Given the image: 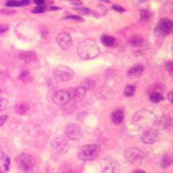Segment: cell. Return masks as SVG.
Instances as JSON below:
<instances>
[{
    "label": "cell",
    "instance_id": "18",
    "mask_svg": "<svg viewBox=\"0 0 173 173\" xmlns=\"http://www.w3.org/2000/svg\"><path fill=\"white\" fill-rule=\"evenodd\" d=\"M128 43L129 44L131 45L132 47L138 48V47L142 46V44L144 43V39H143L141 36H138V35H135V36H133L130 37Z\"/></svg>",
    "mask_w": 173,
    "mask_h": 173
},
{
    "label": "cell",
    "instance_id": "3",
    "mask_svg": "<svg viewBox=\"0 0 173 173\" xmlns=\"http://www.w3.org/2000/svg\"><path fill=\"white\" fill-rule=\"evenodd\" d=\"M101 153V147L97 145H86L78 151V157L81 161H91Z\"/></svg>",
    "mask_w": 173,
    "mask_h": 173
},
{
    "label": "cell",
    "instance_id": "4",
    "mask_svg": "<svg viewBox=\"0 0 173 173\" xmlns=\"http://www.w3.org/2000/svg\"><path fill=\"white\" fill-rule=\"evenodd\" d=\"M54 76L56 80L61 83H66L72 80L75 76V72L72 69L67 66L61 65L54 70Z\"/></svg>",
    "mask_w": 173,
    "mask_h": 173
},
{
    "label": "cell",
    "instance_id": "38",
    "mask_svg": "<svg viewBox=\"0 0 173 173\" xmlns=\"http://www.w3.org/2000/svg\"><path fill=\"white\" fill-rule=\"evenodd\" d=\"M113 8L115 10V11H120V12H123L125 11V9L122 8L121 6H120V5H113Z\"/></svg>",
    "mask_w": 173,
    "mask_h": 173
},
{
    "label": "cell",
    "instance_id": "14",
    "mask_svg": "<svg viewBox=\"0 0 173 173\" xmlns=\"http://www.w3.org/2000/svg\"><path fill=\"white\" fill-rule=\"evenodd\" d=\"M70 97V100H82L86 95V89L82 86H79L76 88H73L67 90Z\"/></svg>",
    "mask_w": 173,
    "mask_h": 173
},
{
    "label": "cell",
    "instance_id": "7",
    "mask_svg": "<svg viewBox=\"0 0 173 173\" xmlns=\"http://www.w3.org/2000/svg\"><path fill=\"white\" fill-rule=\"evenodd\" d=\"M101 170L102 173H121V165L119 162L112 157H105L101 160Z\"/></svg>",
    "mask_w": 173,
    "mask_h": 173
},
{
    "label": "cell",
    "instance_id": "6",
    "mask_svg": "<svg viewBox=\"0 0 173 173\" xmlns=\"http://www.w3.org/2000/svg\"><path fill=\"white\" fill-rule=\"evenodd\" d=\"M16 165L23 171H30L34 168L36 160L28 153H22L16 158Z\"/></svg>",
    "mask_w": 173,
    "mask_h": 173
},
{
    "label": "cell",
    "instance_id": "42",
    "mask_svg": "<svg viewBox=\"0 0 173 173\" xmlns=\"http://www.w3.org/2000/svg\"><path fill=\"white\" fill-rule=\"evenodd\" d=\"M172 95H173V93L172 92H170L169 93H168V100H169L171 102H172Z\"/></svg>",
    "mask_w": 173,
    "mask_h": 173
},
{
    "label": "cell",
    "instance_id": "8",
    "mask_svg": "<svg viewBox=\"0 0 173 173\" xmlns=\"http://www.w3.org/2000/svg\"><path fill=\"white\" fill-rule=\"evenodd\" d=\"M64 135L69 140H77L82 136V129L77 124L69 123L65 126Z\"/></svg>",
    "mask_w": 173,
    "mask_h": 173
},
{
    "label": "cell",
    "instance_id": "24",
    "mask_svg": "<svg viewBox=\"0 0 173 173\" xmlns=\"http://www.w3.org/2000/svg\"><path fill=\"white\" fill-rule=\"evenodd\" d=\"M135 92V86L134 85H128L125 87V90H124V94L126 97L133 96Z\"/></svg>",
    "mask_w": 173,
    "mask_h": 173
},
{
    "label": "cell",
    "instance_id": "33",
    "mask_svg": "<svg viewBox=\"0 0 173 173\" xmlns=\"http://www.w3.org/2000/svg\"><path fill=\"white\" fill-rule=\"evenodd\" d=\"M10 157L8 156H5L4 157V166L5 171H9L10 169Z\"/></svg>",
    "mask_w": 173,
    "mask_h": 173
},
{
    "label": "cell",
    "instance_id": "20",
    "mask_svg": "<svg viewBox=\"0 0 173 173\" xmlns=\"http://www.w3.org/2000/svg\"><path fill=\"white\" fill-rule=\"evenodd\" d=\"M15 112L19 115H24L25 113H27L29 110H30V106L27 103H19L15 107Z\"/></svg>",
    "mask_w": 173,
    "mask_h": 173
},
{
    "label": "cell",
    "instance_id": "12",
    "mask_svg": "<svg viewBox=\"0 0 173 173\" xmlns=\"http://www.w3.org/2000/svg\"><path fill=\"white\" fill-rule=\"evenodd\" d=\"M57 42L59 47L62 49H68L73 44L72 37L69 33L67 32L60 33L57 37Z\"/></svg>",
    "mask_w": 173,
    "mask_h": 173
},
{
    "label": "cell",
    "instance_id": "45",
    "mask_svg": "<svg viewBox=\"0 0 173 173\" xmlns=\"http://www.w3.org/2000/svg\"><path fill=\"white\" fill-rule=\"evenodd\" d=\"M0 92H1V89H0Z\"/></svg>",
    "mask_w": 173,
    "mask_h": 173
},
{
    "label": "cell",
    "instance_id": "26",
    "mask_svg": "<svg viewBox=\"0 0 173 173\" xmlns=\"http://www.w3.org/2000/svg\"><path fill=\"white\" fill-rule=\"evenodd\" d=\"M152 16V13L148 10H141L140 11V18L141 20L147 21L149 20Z\"/></svg>",
    "mask_w": 173,
    "mask_h": 173
},
{
    "label": "cell",
    "instance_id": "31",
    "mask_svg": "<svg viewBox=\"0 0 173 173\" xmlns=\"http://www.w3.org/2000/svg\"><path fill=\"white\" fill-rule=\"evenodd\" d=\"M165 69L168 71L169 73H172L173 71V62L172 61H168V62H166L165 65Z\"/></svg>",
    "mask_w": 173,
    "mask_h": 173
},
{
    "label": "cell",
    "instance_id": "2",
    "mask_svg": "<svg viewBox=\"0 0 173 173\" xmlns=\"http://www.w3.org/2000/svg\"><path fill=\"white\" fill-rule=\"evenodd\" d=\"M132 121L140 128H151L157 123V117L149 110L142 109L134 113Z\"/></svg>",
    "mask_w": 173,
    "mask_h": 173
},
{
    "label": "cell",
    "instance_id": "37",
    "mask_svg": "<svg viewBox=\"0 0 173 173\" xmlns=\"http://www.w3.org/2000/svg\"><path fill=\"white\" fill-rule=\"evenodd\" d=\"M66 18L68 19H73V20H76V21H83V18H81L80 16H66Z\"/></svg>",
    "mask_w": 173,
    "mask_h": 173
},
{
    "label": "cell",
    "instance_id": "11",
    "mask_svg": "<svg viewBox=\"0 0 173 173\" xmlns=\"http://www.w3.org/2000/svg\"><path fill=\"white\" fill-rule=\"evenodd\" d=\"M52 100L53 102L56 105H58V106H64L71 101L69 95V93L67 90L57 91L53 94Z\"/></svg>",
    "mask_w": 173,
    "mask_h": 173
},
{
    "label": "cell",
    "instance_id": "9",
    "mask_svg": "<svg viewBox=\"0 0 173 173\" xmlns=\"http://www.w3.org/2000/svg\"><path fill=\"white\" fill-rule=\"evenodd\" d=\"M51 146L56 152L59 153H66L69 149L68 141L64 137L57 136L51 140Z\"/></svg>",
    "mask_w": 173,
    "mask_h": 173
},
{
    "label": "cell",
    "instance_id": "25",
    "mask_svg": "<svg viewBox=\"0 0 173 173\" xmlns=\"http://www.w3.org/2000/svg\"><path fill=\"white\" fill-rule=\"evenodd\" d=\"M171 162H172L171 156V155H168V154L165 155V156L163 157V159H162V163H161L163 168H166V167H168V166L171 164Z\"/></svg>",
    "mask_w": 173,
    "mask_h": 173
},
{
    "label": "cell",
    "instance_id": "40",
    "mask_svg": "<svg viewBox=\"0 0 173 173\" xmlns=\"http://www.w3.org/2000/svg\"><path fill=\"white\" fill-rule=\"evenodd\" d=\"M19 2H20L21 5H26L30 3V0H21Z\"/></svg>",
    "mask_w": 173,
    "mask_h": 173
},
{
    "label": "cell",
    "instance_id": "39",
    "mask_svg": "<svg viewBox=\"0 0 173 173\" xmlns=\"http://www.w3.org/2000/svg\"><path fill=\"white\" fill-rule=\"evenodd\" d=\"M45 0H34V3L36 4H38V5H41V4H43L44 3Z\"/></svg>",
    "mask_w": 173,
    "mask_h": 173
},
{
    "label": "cell",
    "instance_id": "23",
    "mask_svg": "<svg viewBox=\"0 0 173 173\" xmlns=\"http://www.w3.org/2000/svg\"><path fill=\"white\" fill-rule=\"evenodd\" d=\"M32 79V76H31V74L27 71V70H24L22 71L20 74V80L24 83H28L30 81H31Z\"/></svg>",
    "mask_w": 173,
    "mask_h": 173
},
{
    "label": "cell",
    "instance_id": "10",
    "mask_svg": "<svg viewBox=\"0 0 173 173\" xmlns=\"http://www.w3.org/2000/svg\"><path fill=\"white\" fill-rule=\"evenodd\" d=\"M159 139L158 132L155 129H147L141 134V140L147 145H152L157 142Z\"/></svg>",
    "mask_w": 173,
    "mask_h": 173
},
{
    "label": "cell",
    "instance_id": "29",
    "mask_svg": "<svg viewBox=\"0 0 173 173\" xmlns=\"http://www.w3.org/2000/svg\"><path fill=\"white\" fill-rule=\"evenodd\" d=\"M7 6H10V7H16V6H21L20 2L19 1H15V0H10L7 2L6 4Z\"/></svg>",
    "mask_w": 173,
    "mask_h": 173
},
{
    "label": "cell",
    "instance_id": "15",
    "mask_svg": "<svg viewBox=\"0 0 173 173\" xmlns=\"http://www.w3.org/2000/svg\"><path fill=\"white\" fill-rule=\"evenodd\" d=\"M144 71V67L142 65H135L132 68L127 70V75L131 78H137V77L140 76L142 73Z\"/></svg>",
    "mask_w": 173,
    "mask_h": 173
},
{
    "label": "cell",
    "instance_id": "44",
    "mask_svg": "<svg viewBox=\"0 0 173 173\" xmlns=\"http://www.w3.org/2000/svg\"><path fill=\"white\" fill-rule=\"evenodd\" d=\"M0 173H3V171H2V169L0 168Z\"/></svg>",
    "mask_w": 173,
    "mask_h": 173
},
{
    "label": "cell",
    "instance_id": "22",
    "mask_svg": "<svg viewBox=\"0 0 173 173\" xmlns=\"http://www.w3.org/2000/svg\"><path fill=\"white\" fill-rule=\"evenodd\" d=\"M150 101L154 103H158L164 99V97L162 95V93H160L159 92H155L153 91L150 93Z\"/></svg>",
    "mask_w": 173,
    "mask_h": 173
},
{
    "label": "cell",
    "instance_id": "17",
    "mask_svg": "<svg viewBox=\"0 0 173 173\" xmlns=\"http://www.w3.org/2000/svg\"><path fill=\"white\" fill-rule=\"evenodd\" d=\"M112 121L114 124H121V122L124 120V113L121 109L115 110L114 112L112 113Z\"/></svg>",
    "mask_w": 173,
    "mask_h": 173
},
{
    "label": "cell",
    "instance_id": "5",
    "mask_svg": "<svg viewBox=\"0 0 173 173\" xmlns=\"http://www.w3.org/2000/svg\"><path fill=\"white\" fill-rule=\"evenodd\" d=\"M125 159L132 165H140L145 159V153L140 149L136 147H130L125 150Z\"/></svg>",
    "mask_w": 173,
    "mask_h": 173
},
{
    "label": "cell",
    "instance_id": "1",
    "mask_svg": "<svg viewBox=\"0 0 173 173\" xmlns=\"http://www.w3.org/2000/svg\"><path fill=\"white\" fill-rule=\"evenodd\" d=\"M77 53L81 59L90 60L98 57L100 54V47L94 40L86 39L79 43Z\"/></svg>",
    "mask_w": 173,
    "mask_h": 173
},
{
    "label": "cell",
    "instance_id": "30",
    "mask_svg": "<svg viewBox=\"0 0 173 173\" xmlns=\"http://www.w3.org/2000/svg\"><path fill=\"white\" fill-rule=\"evenodd\" d=\"M46 10H47L46 7L40 5V6H38V7H36V8L34 9V10L32 11V12L33 13H43V12L46 11Z\"/></svg>",
    "mask_w": 173,
    "mask_h": 173
},
{
    "label": "cell",
    "instance_id": "19",
    "mask_svg": "<svg viewBox=\"0 0 173 173\" xmlns=\"http://www.w3.org/2000/svg\"><path fill=\"white\" fill-rule=\"evenodd\" d=\"M59 173H75V169L70 163L64 162L63 164L60 165Z\"/></svg>",
    "mask_w": 173,
    "mask_h": 173
},
{
    "label": "cell",
    "instance_id": "13",
    "mask_svg": "<svg viewBox=\"0 0 173 173\" xmlns=\"http://www.w3.org/2000/svg\"><path fill=\"white\" fill-rule=\"evenodd\" d=\"M173 24L172 22L168 18H162L157 24V29L158 30L159 34L162 35H169L172 31Z\"/></svg>",
    "mask_w": 173,
    "mask_h": 173
},
{
    "label": "cell",
    "instance_id": "41",
    "mask_svg": "<svg viewBox=\"0 0 173 173\" xmlns=\"http://www.w3.org/2000/svg\"><path fill=\"white\" fill-rule=\"evenodd\" d=\"M132 173H146V172H145V171H143V170L136 169V170H134Z\"/></svg>",
    "mask_w": 173,
    "mask_h": 173
},
{
    "label": "cell",
    "instance_id": "32",
    "mask_svg": "<svg viewBox=\"0 0 173 173\" xmlns=\"http://www.w3.org/2000/svg\"><path fill=\"white\" fill-rule=\"evenodd\" d=\"M75 11L79 13H81V14H90L91 13V10L88 8H77Z\"/></svg>",
    "mask_w": 173,
    "mask_h": 173
},
{
    "label": "cell",
    "instance_id": "35",
    "mask_svg": "<svg viewBox=\"0 0 173 173\" xmlns=\"http://www.w3.org/2000/svg\"><path fill=\"white\" fill-rule=\"evenodd\" d=\"M7 119H8L7 115H2V116H0V126L4 125V123L6 122V121H7Z\"/></svg>",
    "mask_w": 173,
    "mask_h": 173
},
{
    "label": "cell",
    "instance_id": "27",
    "mask_svg": "<svg viewBox=\"0 0 173 173\" xmlns=\"http://www.w3.org/2000/svg\"><path fill=\"white\" fill-rule=\"evenodd\" d=\"M81 86L86 89V91H89V90H92L94 88L95 82L93 81H86L83 82V84L81 85Z\"/></svg>",
    "mask_w": 173,
    "mask_h": 173
},
{
    "label": "cell",
    "instance_id": "16",
    "mask_svg": "<svg viewBox=\"0 0 173 173\" xmlns=\"http://www.w3.org/2000/svg\"><path fill=\"white\" fill-rule=\"evenodd\" d=\"M19 58L25 62L31 63L36 60V54L34 51H24L19 55Z\"/></svg>",
    "mask_w": 173,
    "mask_h": 173
},
{
    "label": "cell",
    "instance_id": "28",
    "mask_svg": "<svg viewBox=\"0 0 173 173\" xmlns=\"http://www.w3.org/2000/svg\"><path fill=\"white\" fill-rule=\"evenodd\" d=\"M9 102L6 99H4L3 97H0V111H3L8 107Z\"/></svg>",
    "mask_w": 173,
    "mask_h": 173
},
{
    "label": "cell",
    "instance_id": "36",
    "mask_svg": "<svg viewBox=\"0 0 173 173\" xmlns=\"http://www.w3.org/2000/svg\"><path fill=\"white\" fill-rule=\"evenodd\" d=\"M68 1L70 2L72 4H74V5H77V6H80V5L82 4L81 0H68Z\"/></svg>",
    "mask_w": 173,
    "mask_h": 173
},
{
    "label": "cell",
    "instance_id": "21",
    "mask_svg": "<svg viewBox=\"0 0 173 173\" xmlns=\"http://www.w3.org/2000/svg\"><path fill=\"white\" fill-rule=\"evenodd\" d=\"M101 42L104 45L107 46V47H113L116 44V39L111 36H101Z\"/></svg>",
    "mask_w": 173,
    "mask_h": 173
},
{
    "label": "cell",
    "instance_id": "34",
    "mask_svg": "<svg viewBox=\"0 0 173 173\" xmlns=\"http://www.w3.org/2000/svg\"><path fill=\"white\" fill-rule=\"evenodd\" d=\"M9 30L7 24H0V34H4Z\"/></svg>",
    "mask_w": 173,
    "mask_h": 173
},
{
    "label": "cell",
    "instance_id": "43",
    "mask_svg": "<svg viewBox=\"0 0 173 173\" xmlns=\"http://www.w3.org/2000/svg\"><path fill=\"white\" fill-rule=\"evenodd\" d=\"M138 1H139V2H145L146 0H138Z\"/></svg>",
    "mask_w": 173,
    "mask_h": 173
}]
</instances>
